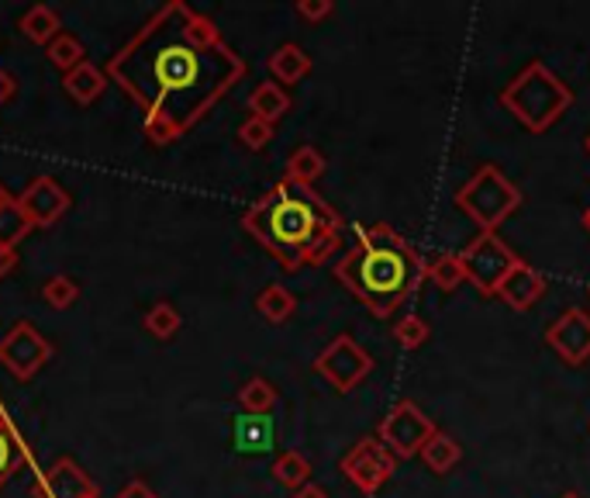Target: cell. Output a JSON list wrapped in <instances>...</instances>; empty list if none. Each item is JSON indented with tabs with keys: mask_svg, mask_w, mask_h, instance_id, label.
<instances>
[{
	"mask_svg": "<svg viewBox=\"0 0 590 498\" xmlns=\"http://www.w3.org/2000/svg\"><path fill=\"white\" fill-rule=\"evenodd\" d=\"M35 226L28 222V215L17 205V197H8L4 205H0V246H17L22 239L32 232Z\"/></svg>",
	"mask_w": 590,
	"mask_h": 498,
	"instance_id": "cell-26",
	"label": "cell"
},
{
	"mask_svg": "<svg viewBox=\"0 0 590 498\" xmlns=\"http://www.w3.org/2000/svg\"><path fill=\"white\" fill-rule=\"evenodd\" d=\"M17 267V250H11V246H0V281L11 274Z\"/></svg>",
	"mask_w": 590,
	"mask_h": 498,
	"instance_id": "cell-36",
	"label": "cell"
},
{
	"mask_svg": "<svg viewBox=\"0 0 590 498\" xmlns=\"http://www.w3.org/2000/svg\"><path fill=\"white\" fill-rule=\"evenodd\" d=\"M504 111H512L528 132H549L574 108V90L545 63H528L512 84L501 90Z\"/></svg>",
	"mask_w": 590,
	"mask_h": 498,
	"instance_id": "cell-4",
	"label": "cell"
},
{
	"mask_svg": "<svg viewBox=\"0 0 590 498\" xmlns=\"http://www.w3.org/2000/svg\"><path fill=\"white\" fill-rule=\"evenodd\" d=\"M276 444V426L270 415H238L235 420V450L238 453H267Z\"/></svg>",
	"mask_w": 590,
	"mask_h": 498,
	"instance_id": "cell-15",
	"label": "cell"
},
{
	"mask_svg": "<svg viewBox=\"0 0 590 498\" xmlns=\"http://www.w3.org/2000/svg\"><path fill=\"white\" fill-rule=\"evenodd\" d=\"M52 361V343L32 323H14L11 332L0 340V364H4L17 381H28Z\"/></svg>",
	"mask_w": 590,
	"mask_h": 498,
	"instance_id": "cell-10",
	"label": "cell"
},
{
	"mask_svg": "<svg viewBox=\"0 0 590 498\" xmlns=\"http://www.w3.org/2000/svg\"><path fill=\"white\" fill-rule=\"evenodd\" d=\"M545 343L560 353V361L580 367L590 361V315L583 308H566L553 326L545 329Z\"/></svg>",
	"mask_w": 590,
	"mask_h": 498,
	"instance_id": "cell-12",
	"label": "cell"
},
{
	"mask_svg": "<svg viewBox=\"0 0 590 498\" xmlns=\"http://www.w3.org/2000/svg\"><path fill=\"white\" fill-rule=\"evenodd\" d=\"M583 149H587V153H590V135H587V143H583Z\"/></svg>",
	"mask_w": 590,
	"mask_h": 498,
	"instance_id": "cell-41",
	"label": "cell"
},
{
	"mask_svg": "<svg viewBox=\"0 0 590 498\" xmlns=\"http://www.w3.org/2000/svg\"><path fill=\"white\" fill-rule=\"evenodd\" d=\"M425 277H432V281L442 288V291H456L466 274H463V264H459V253H439L432 256L429 264H425Z\"/></svg>",
	"mask_w": 590,
	"mask_h": 498,
	"instance_id": "cell-28",
	"label": "cell"
},
{
	"mask_svg": "<svg viewBox=\"0 0 590 498\" xmlns=\"http://www.w3.org/2000/svg\"><path fill=\"white\" fill-rule=\"evenodd\" d=\"M435 433L439 429L429 415L404 398V402H397L391 412L383 415V423L377 429V440L391 450L397 461H411V457H418L425 450V444H429Z\"/></svg>",
	"mask_w": 590,
	"mask_h": 498,
	"instance_id": "cell-7",
	"label": "cell"
},
{
	"mask_svg": "<svg viewBox=\"0 0 590 498\" xmlns=\"http://www.w3.org/2000/svg\"><path fill=\"white\" fill-rule=\"evenodd\" d=\"M583 229H587V232H590V208H587V211H583Z\"/></svg>",
	"mask_w": 590,
	"mask_h": 498,
	"instance_id": "cell-38",
	"label": "cell"
},
{
	"mask_svg": "<svg viewBox=\"0 0 590 498\" xmlns=\"http://www.w3.org/2000/svg\"><path fill=\"white\" fill-rule=\"evenodd\" d=\"M142 326H146V332H152L156 340H173V336L180 332V326H183V315L170 302H156L146 312V318H142Z\"/></svg>",
	"mask_w": 590,
	"mask_h": 498,
	"instance_id": "cell-29",
	"label": "cell"
},
{
	"mask_svg": "<svg viewBox=\"0 0 590 498\" xmlns=\"http://www.w3.org/2000/svg\"><path fill=\"white\" fill-rule=\"evenodd\" d=\"M267 66H270V73H273V84H300L304 76L311 73V56L304 52L300 46H294V42H287V46H280L270 59H267Z\"/></svg>",
	"mask_w": 590,
	"mask_h": 498,
	"instance_id": "cell-16",
	"label": "cell"
},
{
	"mask_svg": "<svg viewBox=\"0 0 590 498\" xmlns=\"http://www.w3.org/2000/svg\"><path fill=\"white\" fill-rule=\"evenodd\" d=\"M111 84L108 80V73L105 70H97L90 59L84 66H76V70H70L66 76H63V87H66V94L73 97L76 105H94L100 94H105V87Z\"/></svg>",
	"mask_w": 590,
	"mask_h": 498,
	"instance_id": "cell-19",
	"label": "cell"
},
{
	"mask_svg": "<svg viewBox=\"0 0 590 498\" xmlns=\"http://www.w3.org/2000/svg\"><path fill=\"white\" fill-rule=\"evenodd\" d=\"M421 461H425V467L429 471H435V474H450L459 461H463V450H459V444L453 440L450 433H435L429 444H425V450L418 453Z\"/></svg>",
	"mask_w": 590,
	"mask_h": 498,
	"instance_id": "cell-21",
	"label": "cell"
},
{
	"mask_svg": "<svg viewBox=\"0 0 590 498\" xmlns=\"http://www.w3.org/2000/svg\"><path fill=\"white\" fill-rule=\"evenodd\" d=\"M356 246L335 264V277L377 318H391L425 281V256L391 226H356Z\"/></svg>",
	"mask_w": 590,
	"mask_h": 498,
	"instance_id": "cell-3",
	"label": "cell"
},
{
	"mask_svg": "<svg viewBox=\"0 0 590 498\" xmlns=\"http://www.w3.org/2000/svg\"><path fill=\"white\" fill-rule=\"evenodd\" d=\"M249 111H253V118H259V122H270V125H276L283 114L291 111V94L283 90L280 84H259L253 94H249Z\"/></svg>",
	"mask_w": 590,
	"mask_h": 498,
	"instance_id": "cell-20",
	"label": "cell"
},
{
	"mask_svg": "<svg viewBox=\"0 0 590 498\" xmlns=\"http://www.w3.org/2000/svg\"><path fill=\"white\" fill-rule=\"evenodd\" d=\"M276 402L280 394L267 377H249V381L238 388V405L246 415H270Z\"/></svg>",
	"mask_w": 590,
	"mask_h": 498,
	"instance_id": "cell-24",
	"label": "cell"
},
{
	"mask_svg": "<svg viewBox=\"0 0 590 498\" xmlns=\"http://www.w3.org/2000/svg\"><path fill=\"white\" fill-rule=\"evenodd\" d=\"M256 308H259L262 318H267V323L280 326V323H287V318L297 312V297L283 284H270V288H262L256 294Z\"/></svg>",
	"mask_w": 590,
	"mask_h": 498,
	"instance_id": "cell-23",
	"label": "cell"
},
{
	"mask_svg": "<svg viewBox=\"0 0 590 498\" xmlns=\"http://www.w3.org/2000/svg\"><path fill=\"white\" fill-rule=\"evenodd\" d=\"M324 173V156L315 146H297L287 159V181L311 187L318 177Z\"/></svg>",
	"mask_w": 590,
	"mask_h": 498,
	"instance_id": "cell-25",
	"label": "cell"
},
{
	"mask_svg": "<svg viewBox=\"0 0 590 498\" xmlns=\"http://www.w3.org/2000/svg\"><path fill=\"white\" fill-rule=\"evenodd\" d=\"M370 371H373V356L366 353L353 336H335L315 361V374H321L324 381L342 394H349L359 381H366Z\"/></svg>",
	"mask_w": 590,
	"mask_h": 498,
	"instance_id": "cell-8",
	"label": "cell"
},
{
	"mask_svg": "<svg viewBox=\"0 0 590 498\" xmlns=\"http://www.w3.org/2000/svg\"><path fill=\"white\" fill-rule=\"evenodd\" d=\"M273 482L291 491L304 488L311 482V461L300 450H283L273 461Z\"/></svg>",
	"mask_w": 590,
	"mask_h": 498,
	"instance_id": "cell-22",
	"label": "cell"
},
{
	"mask_svg": "<svg viewBox=\"0 0 590 498\" xmlns=\"http://www.w3.org/2000/svg\"><path fill=\"white\" fill-rule=\"evenodd\" d=\"M294 498H329V491H324L321 485H311V482H308L304 488H297V491H294Z\"/></svg>",
	"mask_w": 590,
	"mask_h": 498,
	"instance_id": "cell-37",
	"label": "cell"
},
{
	"mask_svg": "<svg viewBox=\"0 0 590 498\" xmlns=\"http://www.w3.org/2000/svg\"><path fill=\"white\" fill-rule=\"evenodd\" d=\"M35 498H100L90 474L79 467L73 457H59L42 474L35 477Z\"/></svg>",
	"mask_w": 590,
	"mask_h": 498,
	"instance_id": "cell-13",
	"label": "cell"
},
{
	"mask_svg": "<svg viewBox=\"0 0 590 498\" xmlns=\"http://www.w3.org/2000/svg\"><path fill=\"white\" fill-rule=\"evenodd\" d=\"M397 471V457L386 450L377 436H362V440L342 457V474L362 491L377 495Z\"/></svg>",
	"mask_w": 590,
	"mask_h": 498,
	"instance_id": "cell-9",
	"label": "cell"
},
{
	"mask_svg": "<svg viewBox=\"0 0 590 498\" xmlns=\"http://www.w3.org/2000/svg\"><path fill=\"white\" fill-rule=\"evenodd\" d=\"M563 498H580V495H577V491H566Z\"/></svg>",
	"mask_w": 590,
	"mask_h": 498,
	"instance_id": "cell-40",
	"label": "cell"
},
{
	"mask_svg": "<svg viewBox=\"0 0 590 498\" xmlns=\"http://www.w3.org/2000/svg\"><path fill=\"white\" fill-rule=\"evenodd\" d=\"M518 260H521V256L507 246L497 232H480L474 243L459 253L466 281H470L480 294H497L501 281L512 274V267Z\"/></svg>",
	"mask_w": 590,
	"mask_h": 498,
	"instance_id": "cell-6",
	"label": "cell"
},
{
	"mask_svg": "<svg viewBox=\"0 0 590 498\" xmlns=\"http://www.w3.org/2000/svg\"><path fill=\"white\" fill-rule=\"evenodd\" d=\"M542 294H545V277L525 260H518L497 288V297L504 305H512L515 312H528Z\"/></svg>",
	"mask_w": 590,
	"mask_h": 498,
	"instance_id": "cell-14",
	"label": "cell"
},
{
	"mask_svg": "<svg viewBox=\"0 0 590 498\" xmlns=\"http://www.w3.org/2000/svg\"><path fill=\"white\" fill-rule=\"evenodd\" d=\"M335 4L332 0H297V14L304 17V22H324V17H332Z\"/></svg>",
	"mask_w": 590,
	"mask_h": 498,
	"instance_id": "cell-33",
	"label": "cell"
},
{
	"mask_svg": "<svg viewBox=\"0 0 590 498\" xmlns=\"http://www.w3.org/2000/svg\"><path fill=\"white\" fill-rule=\"evenodd\" d=\"M342 226V215L315 187L294 184L287 177L242 215V229L287 270L321 267L339 253Z\"/></svg>",
	"mask_w": 590,
	"mask_h": 498,
	"instance_id": "cell-2",
	"label": "cell"
},
{
	"mask_svg": "<svg viewBox=\"0 0 590 498\" xmlns=\"http://www.w3.org/2000/svg\"><path fill=\"white\" fill-rule=\"evenodd\" d=\"M28 461H32L28 447L22 444V436L14 433V426L4 415V409H0V488H4Z\"/></svg>",
	"mask_w": 590,
	"mask_h": 498,
	"instance_id": "cell-17",
	"label": "cell"
},
{
	"mask_svg": "<svg viewBox=\"0 0 590 498\" xmlns=\"http://www.w3.org/2000/svg\"><path fill=\"white\" fill-rule=\"evenodd\" d=\"M429 323L421 315H404L394 326V340L401 343V350H418L421 343H429Z\"/></svg>",
	"mask_w": 590,
	"mask_h": 498,
	"instance_id": "cell-31",
	"label": "cell"
},
{
	"mask_svg": "<svg viewBox=\"0 0 590 498\" xmlns=\"http://www.w3.org/2000/svg\"><path fill=\"white\" fill-rule=\"evenodd\" d=\"M17 28H22V35L28 38V42L35 46H52L56 35H63V17H59V11H52L49 4H35L22 14V22H17Z\"/></svg>",
	"mask_w": 590,
	"mask_h": 498,
	"instance_id": "cell-18",
	"label": "cell"
},
{
	"mask_svg": "<svg viewBox=\"0 0 590 498\" xmlns=\"http://www.w3.org/2000/svg\"><path fill=\"white\" fill-rule=\"evenodd\" d=\"M42 297H46V305H52V308H70L79 297V288H76V281L70 274H56L42 284Z\"/></svg>",
	"mask_w": 590,
	"mask_h": 498,
	"instance_id": "cell-30",
	"label": "cell"
},
{
	"mask_svg": "<svg viewBox=\"0 0 590 498\" xmlns=\"http://www.w3.org/2000/svg\"><path fill=\"white\" fill-rule=\"evenodd\" d=\"M456 208L470 218L480 232H497L507 218L521 208V191L494 167L483 163L470 181L456 191Z\"/></svg>",
	"mask_w": 590,
	"mask_h": 498,
	"instance_id": "cell-5",
	"label": "cell"
},
{
	"mask_svg": "<svg viewBox=\"0 0 590 498\" xmlns=\"http://www.w3.org/2000/svg\"><path fill=\"white\" fill-rule=\"evenodd\" d=\"M46 56H49V63H52L56 70H63V73H70V70H76V66H84V63H87V49H84V42H79V38L70 35V32L56 35V38H52V46L46 49Z\"/></svg>",
	"mask_w": 590,
	"mask_h": 498,
	"instance_id": "cell-27",
	"label": "cell"
},
{
	"mask_svg": "<svg viewBox=\"0 0 590 498\" xmlns=\"http://www.w3.org/2000/svg\"><path fill=\"white\" fill-rule=\"evenodd\" d=\"M8 197H11V194H8L4 187H0V205H4V202H8Z\"/></svg>",
	"mask_w": 590,
	"mask_h": 498,
	"instance_id": "cell-39",
	"label": "cell"
},
{
	"mask_svg": "<svg viewBox=\"0 0 590 498\" xmlns=\"http://www.w3.org/2000/svg\"><path fill=\"white\" fill-rule=\"evenodd\" d=\"M105 73L138 105L149 143L170 146L242 84L246 59L208 14L170 0L108 59Z\"/></svg>",
	"mask_w": 590,
	"mask_h": 498,
	"instance_id": "cell-1",
	"label": "cell"
},
{
	"mask_svg": "<svg viewBox=\"0 0 590 498\" xmlns=\"http://www.w3.org/2000/svg\"><path fill=\"white\" fill-rule=\"evenodd\" d=\"M270 138H273V125H270V122H259V118H253V114L238 125V143L246 146V149H253V153L267 149Z\"/></svg>",
	"mask_w": 590,
	"mask_h": 498,
	"instance_id": "cell-32",
	"label": "cell"
},
{
	"mask_svg": "<svg viewBox=\"0 0 590 498\" xmlns=\"http://www.w3.org/2000/svg\"><path fill=\"white\" fill-rule=\"evenodd\" d=\"M17 205H22V211L28 215V222L35 229H49L70 211L73 197L56 177H35V181L17 194Z\"/></svg>",
	"mask_w": 590,
	"mask_h": 498,
	"instance_id": "cell-11",
	"label": "cell"
},
{
	"mask_svg": "<svg viewBox=\"0 0 590 498\" xmlns=\"http://www.w3.org/2000/svg\"><path fill=\"white\" fill-rule=\"evenodd\" d=\"M14 90H17V80H14L4 66H0V108H4V105L11 101Z\"/></svg>",
	"mask_w": 590,
	"mask_h": 498,
	"instance_id": "cell-35",
	"label": "cell"
},
{
	"mask_svg": "<svg viewBox=\"0 0 590 498\" xmlns=\"http://www.w3.org/2000/svg\"><path fill=\"white\" fill-rule=\"evenodd\" d=\"M114 498H159V495H156L146 482H128Z\"/></svg>",
	"mask_w": 590,
	"mask_h": 498,
	"instance_id": "cell-34",
	"label": "cell"
}]
</instances>
